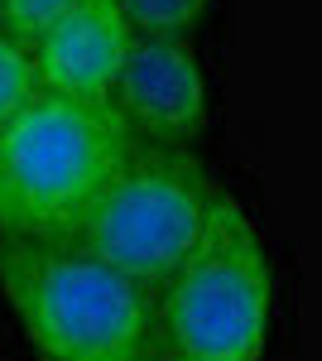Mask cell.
Returning a JSON list of instances; mask_svg holds the SVG:
<instances>
[{"instance_id":"6da1fadb","label":"cell","mask_w":322,"mask_h":361,"mask_svg":"<svg viewBox=\"0 0 322 361\" xmlns=\"http://www.w3.org/2000/svg\"><path fill=\"white\" fill-rule=\"evenodd\" d=\"M0 294L34 361H154V289L78 241H0Z\"/></svg>"},{"instance_id":"7a4b0ae2","label":"cell","mask_w":322,"mask_h":361,"mask_svg":"<svg viewBox=\"0 0 322 361\" xmlns=\"http://www.w3.org/2000/svg\"><path fill=\"white\" fill-rule=\"evenodd\" d=\"M130 145L111 102L39 87L0 126V241H73Z\"/></svg>"},{"instance_id":"3957f363","label":"cell","mask_w":322,"mask_h":361,"mask_svg":"<svg viewBox=\"0 0 322 361\" xmlns=\"http://www.w3.org/2000/svg\"><path fill=\"white\" fill-rule=\"evenodd\" d=\"M231 202L236 197L192 159L188 145L135 140L125 159L111 169L97 202L87 207L73 241L140 284L159 289L207 246Z\"/></svg>"},{"instance_id":"277c9868","label":"cell","mask_w":322,"mask_h":361,"mask_svg":"<svg viewBox=\"0 0 322 361\" xmlns=\"http://www.w3.org/2000/svg\"><path fill=\"white\" fill-rule=\"evenodd\" d=\"M269 308V255L231 202L207 246L154 289V361H265Z\"/></svg>"},{"instance_id":"5b68a950","label":"cell","mask_w":322,"mask_h":361,"mask_svg":"<svg viewBox=\"0 0 322 361\" xmlns=\"http://www.w3.org/2000/svg\"><path fill=\"white\" fill-rule=\"evenodd\" d=\"M111 106L149 145H192L207 126V82L183 39H135L120 78L111 87Z\"/></svg>"},{"instance_id":"8992f818","label":"cell","mask_w":322,"mask_h":361,"mask_svg":"<svg viewBox=\"0 0 322 361\" xmlns=\"http://www.w3.org/2000/svg\"><path fill=\"white\" fill-rule=\"evenodd\" d=\"M130 44L135 29L125 25L116 0H78L39 39H29V54L44 92L73 102H111V87L120 78Z\"/></svg>"},{"instance_id":"52a82bcc","label":"cell","mask_w":322,"mask_h":361,"mask_svg":"<svg viewBox=\"0 0 322 361\" xmlns=\"http://www.w3.org/2000/svg\"><path fill=\"white\" fill-rule=\"evenodd\" d=\"M116 5L135 39H183L207 10V0H116Z\"/></svg>"},{"instance_id":"ba28073f","label":"cell","mask_w":322,"mask_h":361,"mask_svg":"<svg viewBox=\"0 0 322 361\" xmlns=\"http://www.w3.org/2000/svg\"><path fill=\"white\" fill-rule=\"evenodd\" d=\"M39 92V73H34V54L25 39H15L10 29H0V126L25 106Z\"/></svg>"},{"instance_id":"9c48e42d","label":"cell","mask_w":322,"mask_h":361,"mask_svg":"<svg viewBox=\"0 0 322 361\" xmlns=\"http://www.w3.org/2000/svg\"><path fill=\"white\" fill-rule=\"evenodd\" d=\"M78 0H0V25L10 29L15 39H39L44 29L54 25L58 15H68Z\"/></svg>"},{"instance_id":"30bf717a","label":"cell","mask_w":322,"mask_h":361,"mask_svg":"<svg viewBox=\"0 0 322 361\" xmlns=\"http://www.w3.org/2000/svg\"><path fill=\"white\" fill-rule=\"evenodd\" d=\"M0 29H5V25H0Z\"/></svg>"}]
</instances>
